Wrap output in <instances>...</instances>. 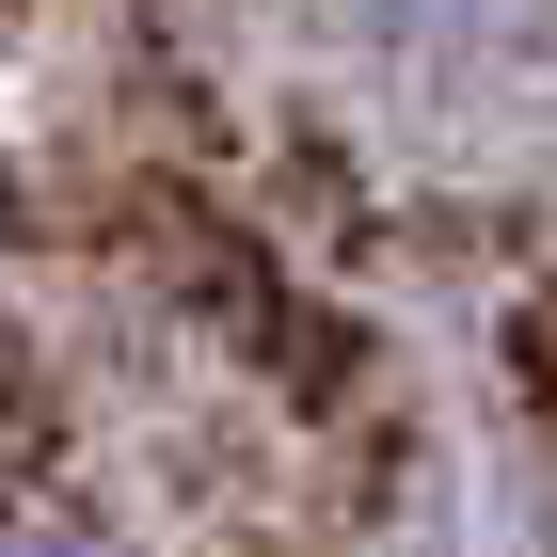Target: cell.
Returning <instances> with one entry per match:
<instances>
[{
  "label": "cell",
  "mask_w": 557,
  "mask_h": 557,
  "mask_svg": "<svg viewBox=\"0 0 557 557\" xmlns=\"http://www.w3.org/2000/svg\"><path fill=\"white\" fill-rule=\"evenodd\" d=\"M0 557H96L81 525H0Z\"/></svg>",
  "instance_id": "7a4b0ae2"
},
{
  "label": "cell",
  "mask_w": 557,
  "mask_h": 557,
  "mask_svg": "<svg viewBox=\"0 0 557 557\" xmlns=\"http://www.w3.org/2000/svg\"><path fill=\"white\" fill-rule=\"evenodd\" d=\"M350 16H367L383 48H414V64H430V48H478V16H494V0H350Z\"/></svg>",
  "instance_id": "6da1fadb"
}]
</instances>
